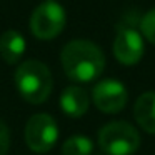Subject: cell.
<instances>
[{
	"label": "cell",
	"mask_w": 155,
	"mask_h": 155,
	"mask_svg": "<svg viewBox=\"0 0 155 155\" xmlns=\"http://www.w3.org/2000/svg\"><path fill=\"white\" fill-rule=\"evenodd\" d=\"M58 138L57 122L48 114H35L25 125V142L28 148L37 153L52 150Z\"/></svg>",
	"instance_id": "5b68a950"
},
{
	"label": "cell",
	"mask_w": 155,
	"mask_h": 155,
	"mask_svg": "<svg viewBox=\"0 0 155 155\" xmlns=\"http://www.w3.org/2000/svg\"><path fill=\"white\" fill-rule=\"evenodd\" d=\"M65 10L55 0H47L34 10L30 17V30L40 40H52L65 27Z\"/></svg>",
	"instance_id": "277c9868"
},
{
	"label": "cell",
	"mask_w": 155,
	"mask_h": 155,
	"mask_svg": "<svg viewBox=\"0 0 155 155\" xmlns=\"http://www.w3.org/2000/svg\"><path fill=\"white\" fill-rule=\"evenodd\" d=\"M92 100L95 107L104 114H117L127 105L128 94L122 82L115 78H105L94 87Z\"/></svg>",
	"instance_id": "8992f818"
},
{
	"label": "cell",
	"mask_w": 155,
	"mask_h": 155,
	"mask_svg": "<svg viewBox=\"0 0 155 155\" xmlns=\"http://www.w3.org/2000/svg\"><path fill=\"white\" fill-rule=\"evenodd\" d=\"M94 143L85 135H74L67 138L62 147V155H92Z\"/></svg>",
	"instance_id": "8fae6325"
},
{
	"label": "cell",
	"mask_w": 155,
	"mask_h": 155,
	"mask_svg": "<svg viewBox=\"0 0 155 155\" xmlns=\"http://www.w3.org/2000/svg\"><path fill=\"white\" fill-rule=\"evenodd\" d=\"M25 54V38L15 30H7L0 37V57L8 65H15Z\"/></svg>",
	"instance_id": "30bf717a"
},
{
	"label": "cell",
	"mask_w": 155,
	"mask_h": 155,
	"mask_svg": "<svg viewBox=\"0 0 155 155\" xmlns=\"http://www.w3.org/2000/svg\"><path fill=\"white\" fill-rule=\"evenodd\" d=\"M10 147V132L5 122L0 120V155H7Z\"/></svg>",
	"instance_id": "4fadbf2b"
},
{
	"label": "cell",
	"mask_w": 155,
	"mask_h": 155,
	"mask_svg": "<svg viewBox=\"0 0 155 155\" xmlns=\"http://www.w3.org/2000/svg\"><path fill=\"white\" fill-rule=\"evenodd\" d=\"M134 117L145 132L155 134V92H145L137 98Z\"/></svg>",
	"instance_id": "9c48e42d"
},
{
	"label": "cell",
	"mask_w": 155,
	"mask_h": 155,
	"mask_svg": "<svg viewBox=\"0 0 155 155\" xmlns=\"http://www.w3.org/2000/svg\"><path fill=\"white\" fill-rule=\"evenodd\" d=\"M98 145L105 155H134L140 147V135L128 122L115 120L100 128Z\"/></svg>",
	"instance_id": "3957f363"
},
{
	"label": "cell",
	"mask_w": 155,
	"mask_h": 155,
	"mask_svg": "<svg viewBox=\"0 0 155 155\" xmlns=\"http://www.w3.org/2000/svg\"><path fill=\"white\" fill-rule=\"evenodd\" d=\"M62 67L74 82L87 84L100 77L105 68L104 52L90 40H72L60 54Z\"/></svg>",
	"instance_id": "6da1fadb"
},
{
	"label": "cell",
	"mask_w": 155,
	"mask_h": 155,
	"mask_svg": "<svg viewBox=\"0 0 155 155\" xmlns=\"http://www.w3.org/2000/svg\"><path fill=\"white\" fill-rule=\"evenodd\" d=\"M114 55L122 65H135L143 57V40L134 27L120 25L114 40Z\"/></svg>",
	"instance_id": "52a82bcc"
},
{
	"label": "cell",
	"mask_w": 155,
	"mask_h": 155,
	"mask_svg": "<svg viewBox=\"0 0 155 155\" xmlns=\"http://www.w3.org/2000/svg\"><path fill=\"white\" fill-rule=\"evenodd\" d=\"M88 104H90L88 94L77 85L67 87L60 95V108L64 110L65 115H68L72 118H78L87 114Z\"/></svg>",
	"instance_id": "ba28073f"
},
{
	"label": "cell",
	"mask_w": 155,
	"mask_h": 155,
	"mask_svg": "<svg viewBox=\"0 0 155 155\" xmlns=\"http://www.w3.org/2000/svg\"><path fill=\"white\" fill-rule=\"evenodd\" d=\"M15 85L24 100L37 105L48 98L54 87V80L45 64L38 60H27L17 67Z\"/></svg>",
	"instance_id": "7a4b0ae2"
},
{
	"label": "cell",
	"mask_w": 155,
	"mask_h": 155,
	"mask_svg": "<svg viewBox=\"0 0 155 155\" xmlns=\"http://www.w3.org/2000/svg\"><path fill=\"white\" fill-rule=\"evenodd\" d=\"M140 28H142V35H143L150 44L155 45V8L148 10L147 14L143 15Z\"/></svg>",
	"instance_id": "7c38bea8"
}]
</instances>
